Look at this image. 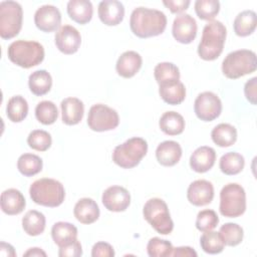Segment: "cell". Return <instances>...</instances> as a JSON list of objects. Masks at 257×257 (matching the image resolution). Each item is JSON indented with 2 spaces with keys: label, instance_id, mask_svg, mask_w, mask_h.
Returning a JSON list of instances; mask_svg holds the SVG:
<instances>
[{
  "label": "cell",
  "instance_id": "1",
  "mask_svg": "<svg viewBox=\"0 0 257 257\" xmlns=\"http://www.w3.org/2000/svg\"><path fill=\"white\" fill-rule=\"evenodd\" d=\"M132 32L140 38H149L162 34L167 27V16L157 9L138 7L130 18Z\"/></svg>",
  "mask_w": 257,
  "mask_h": 257
},
{
  "label": "cell",
  "instance_id": "2",
  "mask_svg": "<svg viewBox=\"0 0 257 257\" xmlns=\"http://www.w3.org/2000/svg\"><path fill=\"white\" fill-rule=\"evenodd\" d=\"M227 30L225 25L218 21H209L203 28L202 38L198 45V54L203 60L217 59L224 48Z\"/></svg>",
  "mask_w": 257,
  "mask_h": 257
},
{
  "label": "cell",
  "instance_id": "3",
  "mask_svg": "<svg viewBox=\"0 0 257 257\" xmlns=\"http://www.w3.org/2000/svg\"><path fill=\"white\" fill-rule=\"evenodd\" d=\"M29 195L35 204L55 208L63 203L65 190L59 181L50 178H42L31 184Z\"/></svg>",
  "mask_w": 257,
  "mask_h": 257
},
{
  "label": "cell",
  "instance_id": "4",
  "mask_svg": "<svg viewBox=\"0 0 257 257\" xmlns=\"http://www.w3.org/2000/svg\"><path fill=\"white\" fill-rule=\"evenodd\" d=\"M11 62L22 68H30L40 64L44 59V48L37 41L16 40L7 49Z\"/></svg>",
  "mask_w": 257,
  "mask_h": 257
},
{
  "label": "cell",
  "instance_id": "5",
  "mask_svg": "<svg viewBox=\"0 0 257 257\" xmlns=\"http://www.w3.org/2000/svg\"><path fill=\"white\" fill-rule=\"evenodd\" d=\"M257 68V58L254 51L239 49L227 54L222 62V72L230 79H237L252 73Z\"/></svg>",
  "mask_w": 257,
  "mask_h": 257
},
{
  "label": "cell",
  "instance_id": "6",
  "mask_svg": "<svg viewBox=\"0 0 257 257\" xmlns=\"http://www.w3.org/2000/svg\"><path fill=\"white\" fill-rule=\"evenodd\" d=\"M148 143L139 137L131 138L114 148L112 161L122 169H132L140 164L147 155Z\"/></svg>",
  "mask_w": 257,
  "mask_h": 257
},
{
  "label": "cell",
  "instance_id": "7",
  "mask_svg": "<svg viewBox=\"0 0 257 257\" xmlns=\"http://www.w3.org/2000/svg\"><path fill=\"white\" fill-rule=\"evenodd\" d=\"M246 210V193L244 188L236 183L225 185L220 192L219 211L228 218H237Z\"/></svg>",
  "mask_w": 257,
  "mask_h": 257
},
{
  "label": "cell",
  "instance_id": "8",
  "mask_svg": "<svg viewBox=\"0 0 257 257\" xmlns=\"http://www.w3.org/2000/svg\"><path fill=\"white\" fill-rule=\"evenodd\" d=\"M143 214L148 223L160 234L168 235L174 229L168 205L160 198H152L145 204Z\"/></svg>",
  "mask_w": 257,
  "mask_h": 257
},
{
  "label": "cell",
  "instance_id": "9",
  "mask_svg": "<svg viewBox=\"0 0 257 257\" xmlns=\"http://www.w3.org/2000/svg\"><path fill=\"white\" fill-rule=\"evenodd\" d=\"M23 11L16 1H2L0 3V36L11 39L18 35L22 28Z\"/></svg>",
  "mask_w": 257,
  "mask_h": 257
},
{
  "label": "cell",
  "instance_id": "10",
  "mask_svg": "<svg viewBox=\"0 0 257 257\" xmlns=\"http://www.w3.org/2000/svg\"><path fill=\"white\" fill-rule=\"evenodd\" d=\"M119 123L118 113L115 109L97 103L89 108L87 116V124L93 132H107L114 130Z\"/></svg>",
  "mask_w": 257,
  "mask_h": 257
},
{
  "label": "cell",
  "instance_id": "11",
  "mask_svg": "<svg viewBox=\"0 0 257 257\" xmlns=\"http://www.w3.org/2000/svg\"><path fill=\"white\" fill-rule=\"evenodd\" d=\"M194 111L199 119L203 121H212L221 114V99L212 91H204L196 97Z\"/></svg>",
  "mask_w": 257,
  "mask_h": 257
},
{
  "label": "cell",
  "instance_id": "12",
  "mask_svg": "<svg viewBox=\"0 0 257 257\" xmlns=\"http://www.w3.org/2000/svg\"><path fill=\"white\" fill-rule=\"evenodd\" d=\"M197 22L190 14H180L173 22L172 33L174 38L183 44H189L194 41L197 35Z\"/></svg>",
  "mask_w": 257,
  "mask_h": 257
},
{
  "label": "cell",
  "instance_id": "13",
  "mask_svg": "<svg viewBox=\"0 0 257 257\" xmlns=\"http://www.w3.org/2000/svg\"><path fill=\"white\" fill-rule=\"evenodd\" d=\"M54 39L57 49L67 55L75 53L81 44L80 33L71 25L61 26L55 33Z\"/></svg>",
  "mask_w": 257,
  "mask_h": 257
},
{
  "label": "cell",
  "instance_id": "14",
  "mask_svg": "<svg viewBox=\"0 0 257 257\" xmlns=\"http://www.w3.org/2000/svg\"><path fill=\"white\" fill-rule=\"evenodd\" d=\"M101 201L105 209L110 212H123L131 204L128 191L120 186L108 187L102 193Z\"/></svg>",
  "mask_w": 257,
  "mask_h": 257
},
{
  "label": "cell",
  "instance_id": "15",
  "mask_svg": "<svg viewBox=\"0 0 257 257\" xmlns=\"http://www.w3.org/2000/svg\"><path fill=\"white\" fill-rule=\"evenodd\" d=\"M34 23L42 32H53L60 28V11L53 5H43L36 10L34 14Z\"/></svg>",
  "mask_w": 257,
  "mask_h": 257
},
{
  "label": "cell",
  "instance_id": "16",
  "mask_svg": "<svg viewBox=\"0 0 257 257\" xmlns=\"http://www.w3.org/2000/svg\"><path fill=\"white\" fill-rule=\"evenodd\" d=\"M188 201L194 206H205L214 198V187L207 180H196L190 184L187 191Z\"/></svg>",
  "mask_w": 257,
  "mask_h": 257
},
{
  "label": "cell",
  "instance_id": "17",
  "mask_svg": "<svg viewBox=\"0 0 257 257\" xmlns=\"http://www.w3.org/2000/svg\"><path fill=\"white\" fill-rule=\"evenodd\" d=\"M97 14L100 21L107 26L118 25L124 17V7L116 0H103L98 4Z\"/></svg>",
  "mask_w": 257,
  "mask_h": 257
},
{
  "label": "cell",
  "instance_id": "18",
  "mask_svg": "<svg viewBox=\"0 0 257 257\" xmlns=\"http://www.w3.org/2000/svg\"><path fill=\"white\" fill-rule=\"evenodd\" d=\"M216 161V152L213 148L203 146L196 149L190 157V167L197 173H206L211 170Z\"/></svg>",
  "mask_w": 257,
  "mask_h": 257
},
{
  "label": "cell",
  "instance_id": "19",
  "mask_svg": "<svg viewBox=\"0 0 257 257\" xmlns=\"http://www.w3.org/2000/svg\"><path fill=\"white\" fill-rule=\"evenodd\" d=\"M142 56L133 50L123 52L117 59L115 69L118 75L124 78H131L135 76L142 67Z\"/></svg>",
  "mask_w": 257,
  "mask_h": 257
},
{
  "label": "cell",
  "instance_id": "20",
  "mask_svg": "<svg viewBox=\"0 0 257 257\" xmlns=\"http://www.w3.org/2000/svg\"><path fill=\"white\" fill-rule=\"evenodd\" d=\"M1 210L7 215H18L26 206V201L22 193L17 189H7L2 192L0 200Z\"/></svg>",
  "mask_w": 257,
  "mask_h": 257
},
{
  "label": "cell",
  "instance_id": "21",
  "mask_svg": "<svg viewBox=\"0 0 257 257\" xmlns=\"http://www.w3.org/2000/svg\"><path fill=\"white\" fill-rule=\"evenodd\" d=\"M62 121L67 125H74L80 122L84 113L83 102L77 97H66L61 103Z\"/></svg>",
  "mask_w": 257,
  "mask_h": 257
},
{
  "label": "cell",
  "instance_id": "22",
  "mask_svg": "<svg viewBox=\"0 0 257 257\" xmlns=\"http://www.w3.org/2000/svg\"><path fill=\"white\" fill-rule=\"evenodd\" d=\"M182 157V148L175 141H165L161 143L156 150L158 162L165 167L175 166Z\"/></svg>",
  "mask_w": 257,
  "mask_h": 257
},
{
  "label": "cell",
  "instance_id": "23",
  "mask_svg": "<svg viewBox=\"0 0 257 257\" xmlns=\"http://www.w3.org/2000/svg\"><path fill=\"white\" fill-rule=\"evenodd\" d=\"M74 217L81 224H92L99 217V208L96 202L90 198H82L77 201L73 209Z\"/></svg>",
  "mask_w": 257,
  "mask_h": 257
},
{
  "label": "cell",
  "instance_id": "24",
  "mask_svg": "<svg viewBox=\"0 0 257 257\" xmlns=\"http://www.w3.org/2000/svg\"><path fill=\"white\" fill-rule=\"evenodd\" d=\"M68 16L78 24H86L92 18L93 7L88 0H70L67 3Z\"/></svg>",
  "mask_w": 257,
  "mask_h": 257
},
{
  "label": "cell",
  "instance_id": "25",
  "mask_svg": "<svg viewBox=\"0 0 257 257\" xmlns=\"http://www.w3.org/2000/svg\"><path fill=\"white\" fill-rule=\"evenodd\" d=\"M159 93L165 102L171 105H177L185 100L186 87L181 81L165 83L159 85Z\"/></svg>",
  "mask_w": 257,
  "mask_h": 257
},
{
  "label": "cell",
  "instance_id": "26",
  "mask_svg": "<svg viewBox=\"0 0 257 257\" xmlns=\"http://www.w3.org/2000/svg\"><path fill=\"white\" fill-rule=\"evenodd\" d=\"M257 25L256 13L252 10H245L239 13L234 19L233 27L236 35L240 37H246L251 35Z\"/></svg>",
  "mask_w": 257,
  "mask_h": 257
},
{
  "label": "cell",
  "instance_id": "27",
  "mask_svg": "<svg viewBox=\"0 0 257 257\" xmlns=\"http://www.w3.org/2000/svg\"><path fill=\"white\" fill-rule=\"evenodd\" d=\"M28 85L33 94L41 96L50 90L52 86V77L45 69L36 70L29 75Z\"/></svg>",
  "mask_w": 257,
  "mask_h": 257
},
{
  "label": "cell",
  "instance_id": "28",
  "mask_svg": "<svg viewBox=\"0 0 257 257\" xmlns=\"http://www.w3.org/2000/svg\"><path fill=\"white\" fill-rule=\"evenodd\" d=\"M160 128L169 136H178L184 132L185 119L176 111H166L160 118Z\"/></svg>",
  "mask_w": 257,
  "mask_h": 257
},
{
  "label": "cell",
  "instance_id": "29",
  "mask_svg": "<svg viewBox=\"0 0 257 257\" xmlns=\"http://www.w3.org/2000/svg\"><path fill=\"white\" fill-rule=\"evenodd\" d=\"M211 138L218 147H231L237 141V130L230 123H219L212 130Z\"/></svg>",
  "mask_w": 257,
  "mask_h": 257
},
{
  "label": "cell",
  "instance_id": "30",
  "mask_svg": "<svg viewBox=\"0 0 257 257\" xmlns=\"http://www.w3.org/2000/svg\"><path fill=\"white\" fill-rule=\"evenodd\" d=\"M46 225L45 216L36 210L28 211L22 218V228L29 236H38L43 233Z\"/></svg>",
  "mask_w": 257,
  "mask_h": 257
},
{
  "label": "cell",
  "instance_id": "31",
  "mask_svg": "<svg viewBox=\"0 0 257 257\" xmlns=\"http://www.w3.org/2000/svg\"><path fill=\"white\" fill-rule=\"evenodd\" d=\"M51 237L53 242L61 247L77 239V228L68 222H57L52 226Z\"/></svg>",
  "mask_w": 257,
  "mask_h": 257
},
{
  "label": "cell",
  "instance_id": "32",
  "mask_svg": "<svg viewBox=\"0 0 257 257\" xmlns=\"http://www.w3.org/2000/svg\"><path fill=\"white\" fill-rule=\"evenodd\" d=\"M245 160L244 157L236 152H229L223 155L219 162L220 170L223 174L228 176H234L244 169Z\"/></svg>",
  "mask_w": 257,
  "mask_h": 257
},
{
  "label": "cell",
  "instance_id": "33",
  "mask_svg": "<svg viewBox=\"0 0 257 257\" xmlns=\"http://www.w3.org/2000/svg\"><path fill=\"white\" fill-rule=\"evenodd\" d=\"M28 113V103L27 100L21 95L12 96L6 106L7 117L12 122H21Z\"/></svg>",
  "mask_w": 257,
  "mask_h": 257
},
{
  "label": "cell",
  "instance_id": "34",
  "mask_svg": "<svg viewBox=\"0 0 257 257\" xmlns=\"http://www.w3.org/2000/svg\"><path fill=\"white\" fill-rule=\"evenodd\" d=\"M42 159L33 154H23L17 161L18 171L25 177H32L42 171Z\"/></svg>",
  "mask_w": 257,
  "mask_h": 257
},
{
  "label": "cell",
  "instance_id": "35",
  "mask_svg": "<svg viewBox=\"0 0 257 257\" xmlns=\"http://www.w3.org/2000/svg\"><path fill=\"white\" fill-rule=\"evenodd\" d=\"M154 75L159 85L180 81V70L172 62H161L156 65Z\"/></svg>",
  "mask_w": 257,
  "mask_h": 257
},
{
  "label": "cell",
  "instance_id": "36",
  "mask_svg": "<svg viewBox=\"0 0 257 257\" xmlns=\"http://www.w3.org/2000/svg\"><path fill=\"white\" fill-rule=\"evenodd\" d=\"M200 245L202 250L208 254L221 253L225 247L221 234L212 230L203 233L200 238Z\"/></svg>",
  "mask_w": 257,
  "mask_h": 257
},
{
  "label": "cell",
  "instance_id": "37",
  "mask_svg": "<svg viewBox=\"0 0 257 257\" xmlns=\"http://www.w3.org/2000/svg\"><path fill=\"white\" fill-rule=\"evenodd\" d=\"M35 116L42 124L49 125L54 123L58 116L56 104L50 100L40 101L35 107Z\"/></svg>",
  "mask_w": 257,
  "mask_h": 257
},
{
  "label": "cell",
  "instance_id": "38",
  "mask_svg": "<svg viewBox=\"0 0 257 257\" xmlns=\"http://www.w3.org/2000/svg\"><path fill=\"white\" fill-rule=\"evenodd\" d=\"M219 233L221 234L225 245L231 247L239 245L244 237L243 228L236 223H226L222 225Z\"/></svg>",
  "mask_w": 257,
  "mask_h": 257
},
{
  "label": "cell",
  "instance_id": "39",
  "mask_svg": "<svg viewBox=\"0 0 257 257\" xmlns=\"http://www.w3.org/2000/svg\"><path fill=\"white\" fill-rule=\"evenodd\" d=\"M220 11L218 0H197L195 2V12L202 20L212 21Z\"/></svg>",
  "mask_w": 257,
  "mask_h": 257
},
{
  "label": "cell",
  "instance_id": "40",
  "mask_svg": "<svg viewBox=\"0 0 257 257\" xmlns=\"http://www.w3.org/2000/svg\"><path fill=\"white\" fill-rule=\"evenodd\" d=\"M27 144L35 151L45 152L51 147L52 139L48 132L43 130H34L29 134Z\"/></svg>",
  "mask_w": 257,
  "mask_h": 257
},
{
  "label": "cell",
  "instance_id": "41",
  "mask_svg": "<svg viewBox=\"0 0 257 257\" xmlns=\"http://www.w3.org/2000/svg\"><path fill=\"white\" fill-rule=\"evenodd\" d=\"M173 245L168 240L154 237L147 245V252L150 257H169L173 251Z\"/></svg>",
  "mask_w": 257,
  "mask_h": 257
},
{
  "label": "cell",
  "instance_id": "42",
  "mask_svg": "<svg viewBox=\"0 0 257 257\" xmlns=\"http://www.w3.org/2000/svg\"><path fill=\"white\" fill-rule=\"evenodd\" d=\"M219 223V218L214 210L206 209L198 213L196 219V228L201 232H207L215 229Z\"/></svg>",
  "mask_w": 257,
  "mask_h": 257
},
{
  "label": "cell",
  "instance_id": "43",
  "mask_svg": "<svg viewBox=\"0 0 257 257\" xmlns=\"http://www.w3.org/2000/svg\"><path fill=\"white\" fill-rule=\"evenodd\" d=\"M59 257H79L82 255V248L80 242L75 239L61 247L58 251Z\"/></svg>",
  "mask_w": 257,
  "mask_h": 257
},
{
  "label": "cell",
  "instance_id": "44",
  "mask_svg": "<svg viewBox=\"0 0 257 257\" xmlns=\"http://www.w3.org/2000/svg\"><path fill=\"white\" fill-rule=\"evenodd\" d=\"M92 257H112L114 256V250L112 246L106 242H96L91 249Z\"/></svg>",
  "mask_w": 257,
  "mask_h": 257
},
{
  "label": "cell",
  "instance_id": "45",
  "mask_svg": "<svg viewBox=\"0 0 257 257\" xmlns=\"http://www.w3.org/2000/svg\"><path fill=\"white\" fill-rule=\"evenodd\" d=\"M257 77H253L250 80H248L245 83L244 86V93L245 96L247 98V100L252 103V104H256V99H257Z\"/></svg>",
  "mask_w": 257,
  "mask_h": 257
},
{
  "label": "cell",
  "instance_id": "46",
  "mask_svg": "<svg viewBox=\"0 0 257 257\" xmlns=\"http://www.w3.org/2000/svg\"><path fill=\"white\" fill-rule=\"evenodd\" d=\"M189 0H164L163 4L170 9L172 13H180L188 9L190 5Z\"/></svg>",
  "mask_w": 257,
  "mask_h": 257
},
{
  "label": "cell",
  "instance_id": "47",
  "mask_svg": "<svg viewBox=\"0 0 257 257\" xmlns=\"http://www.w3.org/2000/svg\"><path fill=\"white\" fill-rule=\"evenodd\" d=\"M171 256L175 257H197V252L189 246H181L173 248Z\"/></svg>",
  "mask_w": 257,
  "mask_h": 257
},
{
  "label": "cell",
  "instance_id": "48",
  "mask_svg": "<svg viewBox=\"0 0 257 257\" xmlns=\"http://www.w3.org/2000/svg\"><path fill=\"white\" fill-rule=\"evenodd\" d=\"M0 254L2 256H15L16 253L14 251V248L12 245L5 243V242H1L0 243Z\"/></svg>",
  "mask_w": 257,
  "mask_h": 257
},
{
  "label": "cell",
  "instance_id": "49",
  "mask_svg": "<svg viewBox=\"0 0 257 257\" xmlns=\"http://www.w3.org/2000/svg\"><path fill=\"white\" fill-rule=\"evenodd\" d=\"M23 256H43L45 257L46 256V253L40 249V248H37V247H34V248H30L28 249L24 254Z\"/></svg>",
  "mask_w": 257,
  "mask_h": 257
}]
</instances>
